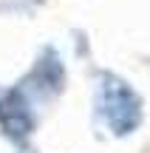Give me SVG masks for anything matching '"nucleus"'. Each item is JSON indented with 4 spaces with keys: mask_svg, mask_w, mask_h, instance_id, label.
Listing matches in <instances>:
<instances>
[{
    "mask_svg": "<svg viewBox=\"0 0 150 153\" xmlns=\"http://www.w3.org/2000/svg\"><path fill=\"white\" fill-rule=\"evenodd\" d=\"M0 122L11 139H26L34 128V119L28 114V99L23 97L20 88L0 94Z\"/></svg>",
    "mask_w": 150,
    "mask_h": 153,
    "instance_id": "obj_2",
    "label": "nucleus"
},
{
    "mask_svg": "<svg viewBox=\"0 0 150 153\" xmlns=\"http://www.w3.org/2000/svg\"><path fill=\"white\" fill-rule=\"evenodd\" d=\"M99 111L113 136H128L142 125V99L125 79L113 74L99 76Z\"/></svg>",
    "mask_w": 150,
    "mask_h": 153,
    "instance_id": "obj_1",
    "label": "nucleus"
}]
</instances>
